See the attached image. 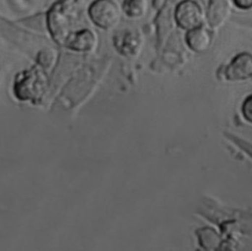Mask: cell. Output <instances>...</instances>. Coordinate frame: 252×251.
Segmentation results:
<instances>
[{
	"label": "cell",
	"instance_id": "cell-1",
	"mask_svg": "<svg viewBox=\"0 0 252 251\" xmlns=\"http://www.w3.org/2000/svg\"><path fill=\"white\" fill-rule=\"evenodd\" d=\"M89 16L96 27L109 30L118 25L121 9L114 0H94L89 7Z\"/></svg>",
	"mask_w": 252,
	"mask_h": 251
},
{
	"label": "cell",
	"instance_id": "cell-2",
	"mask_svg": "<svg viewBox=\"0 0 252 251\" xmlns=\"http://www.w3.org/2000/svg\"><path fill=\"white\" fill-rule=\"evenodd\" d=\"M177 25L186 30L201 27L204 21V13L201 6L193 0H184L175 8L174 13Z\"/></svg>",
	"mask_w": 252,
	"mask_h": 251
},
{
	"label": "cell",
	"instance_id": "cell-3",
	"mask_svg": "<svg viewBox=\"0 0 252 251\" xmlns=\"http://www.w3.org/2000/svg\"><path fill=\"white\" fill-rule=\"evenodd\" d=\"M231 12L229 0H209L206 18L211 28L222 26Z\"/></svg>",
	"mask_w": 252,
	"mask_h": 251
},
{
	"label": "cell",
	"instance_id": "cell-4",
	"mask_svg": "<svg viewBox=\"0 0 252 251\" xmlns=\"http://www.w3.org/2000/svg\"><path fill=\"white\" fill-rule=\"evenodd\" d=\"M229 80H243L252 75V55L241 53L237 55L227 66L225 71Z\"/></svg>",
	"mask_w": 252,
	"mask_h": 251
},
{
	"label": "cell",
	"instance_id": "cell-5",
	"mask_svg": "<svg viewBox=\"0 0 252 251\" xmlns=\"http://www.w3.org/2000/svg\"><path fill=\"white\" fill-rule=\"evenodd\" d=\"M96 36L90 30H81L70 33L65 45L76 51H91L95 46Z\"/></svg>",
	"mask_w": 252,
	"mask_h": 251
},
{
	"label": "cell",
	"instance_id": "cell-6",
	"mask_svg": "<svg viewBox=\"0 0 252 251\" xmlns=\"http://www.w3.org/2000/svg\"><path fill=\"white\" fill-rule=\"evenodd\" d=\"M117 49L124 55H135L142 44V37L136 31H124L115 39Z\"/></svg>",
	"mask_w": 252,
	"mask_h": 251
},
{
	"label": "cell",
	"instance_id": "cell-7",
	"mask_svg": "<svg viewBox=\"0 0 252 251\" xmlns=\"http://www.w3.org/2000/svg\"><path fill=\"white\" fill-rule=\"evenodd\" d=\"M186 42L190 49L195 52H203L207 50L212 42L211 33L202 26L187 31Z\"/></svg>",
	"mask_w": 252,
	"mask_h": 251
},
{
	"label": "cell",
	"instance_id": "cell-8",
	"mask_svg": "<svg viewBox=\"0 0 252 251\" xmlns=\"http://www.w3.org/2000/svg\"><path fill=\"white\" fill-rule=\"evenodd\" d=\"M122 10L131 19L141 18L147 12V0H125Z\"/></svg>",
	"mask_w": 252,
	"mask_h": 251
},
{
	"label": "cell",
	"instance_id": "cell-9",
	"mask_svg": "<svg viewBox=\"0 0 252 251\" xmlns=\"http://www.w3.org/2000/svg\"><path fill=\"white\" fill-rule=\"evenodd\" d=\"M233 4L241 10H251L252 9V0H232Z\"/></svg>",
	"mask_w": 252,
	"mask_h": 251
},
{
	"label": "cell",
	"instance_id": "cell-10",
	"mask_svg": "<svg viewBox=\"0 0 252 251\" xmlns=\"http://www.w3.org/2000/svg\"><path fill=\"white\" fill-rule=\"evenodd\" d=\"M243 113L247 120L252 122V96L246 100L243 106Z\"/></svg>",
	"mask_w": 252,
	"mask_h": 251
}]
</instances>
